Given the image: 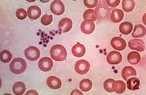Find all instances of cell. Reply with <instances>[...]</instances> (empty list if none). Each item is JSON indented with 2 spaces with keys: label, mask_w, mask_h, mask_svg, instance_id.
<instances>
[{
  "label": "cell",
  "mask_w": 146,
  "mask_h": 95,
  "mask_svg": "<svg viewBox=\"0 0 146 95\" xmlns=\"http://www.w3.org/2000/svg\"><path fill=\"white\" fill-rule=\"evenodd\" d=\"M50 55L53 60L62 61L67 58V51L64 46L60 44H57L52 47L50 49Z\"/></svg>",
  "instance_id": "1"
},
{
  "label": "cell",
  "mask_w": 146,
  "mask_h": 95,
  "mask_svg": "<svg viewBox=\"0 0 146 95\" xmlns=\"http://www.w3.org/2000/svg\"><path fill=\"white\" fill-rule=\"evenodd\" d=\"M27 64L26 61L21 58H17L13 60L10 65L11 72L15 74H21L26 71Z\"/></svg>",
  "instance_id": "2"
},
{
  "label": "cell",
  "mask_w": 146,
  "mask_h": 95,
  "mask_svg": "<svg viewBox=\"0 0 146 95\" xmlns=\"http://www.w3.org/2000/svg\"><path fill=\"white\" fill-rule=\"evenodd\" d=\"M90 68V63L85 60H81L77 61L74 66L76 72L81 75L86 74L89 71Z\"/></svg>",
  "instance_id": "3"
},
{
  "label": "cell",
  "mask_w": 146,
  "mask_h": 95,
  "mask_svg": "<svg viewBox=\"0 0 146 95\" xmlns=\"http://www.w3.org/2000/svg\"><path fill=\"white\" fill-rule=\"evenodd\" d=\"M25 56L30 61L37 60L40 56V51L37 48L29 46L25 50Z\"/></svg>",
  "instance_id": "4"
},
{
  "label": "cell",
  "mask_w": 146,
  "mask_h": 95,
  "mask_svg": "<svg viewBox=\"0 0 146 95\" xmlns=\"http://www.w3.org/2000/svg\"><path fill=\"white\" fill-rule=\"evenodd\" d=\"M50 10L56 15H61L64 13L65 7L63 3L60 0H55L50 5Z\"/></svg>",
  "instance_id": "5"
},
{
  "label": "cell",
  "mask_w": 146,
  "mask_h": 95,
  "mask_svg": "<svg viewBox=\"0 0 146 95\" xmlns=\"http://www.w3.org/2000/svg\"><path fill=\"white\" fill-rule=\"evenodd\" d=\"M53 63L51 58L48 57H43L39 61L38 67L41 71H50L53 67Z\"/></svg>",
  "instance_id": "6"
},
{
  "label": "cell",
  "mask_w": 146,
  "mask_h": 95,
  "mask_svg": "<svg viewBox=\"0 0 146 95\" xmlns=\"http://www.w3.org/2000/svg\"><path fill=\"white\" fill-rule=\"evenodd\" d=\"M95 24L92 20H85L81 25V30L86 34H90L95 30Z\"/></svg>",
  "instance_id": "7"
},
{
  "label": "cell",
  "mask_w": 146,
  "mask_h": 95,
  "mask_svg": "<svg viewBox=\"0 0 146 95\" xmlns=\"http://www.w3.org/2000/svg\"><path fill=\"white\" fill-rule=\"evenodd\" d=\"M122 60V55L120 53L113 51L109 53L107 57V61L109 64L111 65H117L121 63Z\"/></svg>",
  "instance_id": "8"
},
{
  "label": "cell",
  "mask_w": 146,
  "mask_h": 95,
  "mask_svg": "<svg viewBox=\"0 0 146 95\" xmlns=\"http://www.w3.org/2000/svg\"><path fill=\"white\" fill-rule=\"evenodd\" d=\"M72 22L70 18H64L58 24V30L61 32H67L72 29Z\"/></svg>",
  "instance_id": "9"
},
{
  "label": "cell",
  "mask_w": 146,
  "mask_h": 95,
  "mask_svg": "<svg viewBox=\"0 0 146 95\" xmlns=\"http://www.w3.org/2000/svg\"><path fill=\"white\" fill-rule=\"evenodd\" d=\"M128 46L131 49H135L139 51H143L145 49L144 41L141 40H131L128 42Z\"/></svg>",
  "instance_id": "10"
},
{
  "label": "cell",
  "mask_w": 146,
  "mask_h": 95,
  "mask_svg": "<svg viewBox=\"0 0 146 95\" xmlns=\"http://www.w3.org/2000/svg\"><path fill=\"white\" fill-rule=\"evenodd\" d=\"M111 46L115 49L118 51H122L126 46V41L121 38L115 37L111 40Z\"/></svg>",
  "instance_id": "11"
},
{
  "label": "cell",
  "mask_w": 146,
  "mask_h": 95,
  "mask_svg": "<svg viewBox=\"0 0 146 95\" xmlns=\"http://www.w3.org/2000/svg\"><path fill=\"white\" fill-rule=\"evenodd\" d=\"M41 15V10L38 6H31L27 10L28 17L31 20H36Z\"/></svg>",
  "instance_id": "12"
},
{
  "label": "cell",
  "mask_w": 146,
  "mask_h": 95,
  "mask_svg": "<svg viewBox=\"0 0 146 95\" xmlns=\"http://www.w3.org/2000/svg\"><path fill=\"white\" fill-rule=\"evenodd\" d=\"M46 83L48 86L52 89H58L62 86L61 80L55 76H50L48 78Z\"/></svg>",
  "instance_id": "13"
},
{
  "label": "cell",
  "mask_w": 146,
  "mask_h": 95,
  "mask_svg": "<svg viewBox=\"0 0 146 95\" xmlns=\"http://www.w3.org/2000/svg\"><path fill=\"white\" fill-rule=\"evenodd\" d=\"M85 47L82 44L78 43L73 46L72 48V53L76 57H82L85 53Z\"/></svg>",
  "instance_id": "14"
},
{
  "label": "cell",
  "mask_w": 146,
  "mask_h": 95,
  "mask_svg": "<svg viewBox=\"0 0 146 95\" xmlns=\"http://www.w3.org/2000/svg\"><path fill=\"white\" fill-rule=\"evenodd\" d=\"M124 17V12L119 9H114L112 11L111 18L114 23H118Z\"/></svg>",
  "instance_id": "15"
},
{
  "label": "cell",
  "mask_w": 146,
  "mask_h": 95,
  "mask_svg": "<svg viewBox=\"0 0 146 95\" xmlns=\"http://www.w3.org/2000/svg\"><path fill=\"white\" fill-rule=\"evenodd\" d=\"M145 27L141 24H138L136 25L134 27L133 32H132V36L135 38H142L145 35Z\"/></svg>",
  "instance_id": "16"
},
{
  "label": "cell",
  "mask_w": 146,
  "mask_h": 95,
  "mask_svg": "<svg viewBox=\"0 0 146 95\" xmlns=\"http://www.w3.org/2000/svg\"><path fill=\"white\" fill-rule=\"evenodd\" d=\"M137 72L135 69L132 67L127 66L123 69L122 71V77L125 80H127L131 76H136Z\"/></svg>",
  "instance_id": "17"
},
{
  "label": "cell",
  "mask_w": 146,
  "mask_h": 95,
  "mask_svg": "<svg viewBox=\"0 0 146 95\" xmlns=\"http://www.w3.org/2000/svg\"><path fill=\"white\" fill-rule=\"evenodd\" d=\"M133 24L131 22H125L121 24L119 26V31L121 34L124 35H128L132 31Z\"/></svg>",
  "instance_id": "18"
},
{
  "label": "cell",
  "mask_w": 146,
  "mask_h": 95,
  "mask_svg": "<svg viewBox=\"0 0 146 95\" xmlns=\"http://www.w3.org/2000/svg\"><path fill=\"white\" fill-rule=\"evenodd\" d=\"M116 87V81L113 79H107L104 83V88L109 93H113Z\"/></svg>",
  "instance_id": "19"
},
{
  "label": "cell",
  "mask_w": 146,
  "mask_h": 95,
  "mask_svg": "<svg viewBox=\"0 0 146 95\" xmlns=\"http://www.w3.org/2000/svg\"><path fill=\"white\" fill-rule=\"evenodd\" d=\"M13 93L16 95H22L26 91V85L22 82H17L13 86Z\"/></svg>",
  "instance_id": "20"
},
{
  "label": "cell",
  "mask_w": 146,
  "mask_h": 95,
  "mask_svg": "<svg viewBox=\"0 0 146 95\" xmlns=\"http://www.w3.org/2000/svg\"><path fill=\"white\" fill-rule=\"evenodd\" d=\"M127 59L128 62L132 64V65H136V64L140 62V60H141V58H140L139 53L132 51L130 52V53L128 55Z\"/></svg>",
  "instance_id": "21"
},
{
  "label": "cell",
  "mask_w": 146,
  "mask_h": 95,
  "mask_svg": "<svg viewBox=\"0 0 146 95\" xmlns=\"http://www.w3.org/2000/svg\"><path fill=\"white\" fill-rule=\"evenodd\" d=\"M140 80L137 78H130L127 80V87L128 89L131 91H135L139 89Z\"/></svg>",
  "instance_id": "22"
},
{
  "label": "cell",
  "mask_w": 146,
  "mask_h": 95,
  "mask_svg": "<svg viewBox=\"0 0 146 95\" xmlns=\"http://www.w3.org/2000/svg\"><path fill=\"white\" fill-rule=\"evenodd\" d=\"M135 3L133 0H123L122 7L125 12H130L134 9Z\"/></svg>",
  "instance_id": "23"
},
{
  "label": "cell",
  "mask_w": 146,
  "mask_h": 95,
  "mask_svg": "<svg viewBox=\"0 0 146 95\" xmlns=\"http://www.w3.org/2000/svg\"><path fill=\"white\" fill-rule=\"evenodd\" d=\"M92 88V82L90 79H85L81 80L80 84V88L84 92L89 91Z\"/></svg>",
  "instance_id": "24"
},
{
  "label": "cell",
  "mask_w": 146,
  "mask_h": 95,
  "mask_svg": "<svg viewBox=\"0 0 146 95\" xmlns=\"http://www.w3.org/2000/svg\"><path fill=\"white\" fill-rule=\"evenodd\" d=\"M83 18L85 20H92V21H95L97 20V14L95 11L93 9H88L86 10L83 14Z\"/></svg>",
  "instance_id": "25"
},
{
  "label": "cell",
  "mask_w": 146,
  "mask_h": 95,
  "mask_svg": "<svg viewBox=\"0 0 146 95\" xmlns=\"http://www.w3.org/2000/svg\"><path fill=\"white\" fill-rule=\"evenodd\" d=\"M0 58L1 61L3 63H8L12 58V54L8 50H3L0 54Z\"/></svg>",
  "instance_id": "26"
},
{
  "label": "cell",
  "mask_w": 146,
  "mask_h": 95,
  "mask_svg": "<svg viewBox=\"0 0 146 95\" xmlns=\"http://www.w3.org/2000/svg\"><path fill=\"white\" fill-rule=\"evenodd\" d=\"M96 10L97 11V15L99 17H105V16H108V15H109V9H108L107 8L106 6L104 5V7H100L99 8H97Z\"/></svg>",
  "instance_id": "27"
},
{
  "label": "cell",
  "mask_w": 146,
  "mask_h": 95,
  "mask_svg": "<svg viewBox=\"0 0 146 95\" xmlns=\"http://www.w3.org/2000/svg\"><path fill=\"white\" fill-rule=\"evenodd\" d=\"M126 89V85L124 82L122 80H117L116 81V87L115 92L117 94H122L124 93Z\"/></svg>",
  "instance_id": "28"
},
{
  "label": "cell",
  "mask_w": 146,
  "mask_h": 95,
  "mask_svg": "<svg viewBox=\"0 0 146 95\" xmlns=\"http://www.w3.org/2000/svg\"><path fill=\"white\" fill-rule=\"evenodd\" d=\"M27 13L23 8H19L16 12V16L20 20H24L27 17Z\"/></svg>",
  "instance_id": "29"
},
{
  "label": "cell",
  "mask_w": 146,
  "mask_h": 95,
  "mask_svg": "<svg viewBox=\"0 0 146 95\" xmlns=\"http://www.w3.org/2000/svg\"><path fill=\"white\" fill-rule=\"evenodd\" d=\"M52 20H53L52 15H44L43 17L41 18V22L42 24L44 25V26H48V25H50L52 23Z\"/></svg>",
  "instance_id": "30"
},
{
  "label": "cell",
  "mask_w": 146,
  "mask_h": 95,
  "mask_svg": "<svg viewBox=\"0 0 146 95\" xmlns=\"http://www.w3.org/2000/svg\"><path fill=\"white\" fill-rule=\"evenodd\" d=\"M84 4L88 8L96 7L99 1L98 0H84Z\"/></svg>",
  "instance_id": "31"
},
{
  "label": "cell",
  "mask_w": 146,
  "mask_h": 95,
  "mask_svg": "<svg viewBox=\"0 0 146 95\" xmlns=\"http://www.w3.org/2000/svg\"><path fill=\"white\" fill-rule=\"evenodd\" d=\"M106 3L109 7H116L117 6H118L119 5L120 3V0H107Z\"/></svg>",
  "instance_id": "32"
},
{
  "label": "cell",
  "mask_w": 146,
  "mask_h": 95,
  "mask_svg": "<svg viewBox=\"0 0 146 95\" xmlns=\"http://www.w3.org/2000/svg\"><path fill=\"white\" fill-rule=\"evenodd\" d=\"M26 94V95H27V94H36V95H38V93L35 90H31V91H28Z\"/></svg>",
  "instance_id": "33"
}]
</instances>
